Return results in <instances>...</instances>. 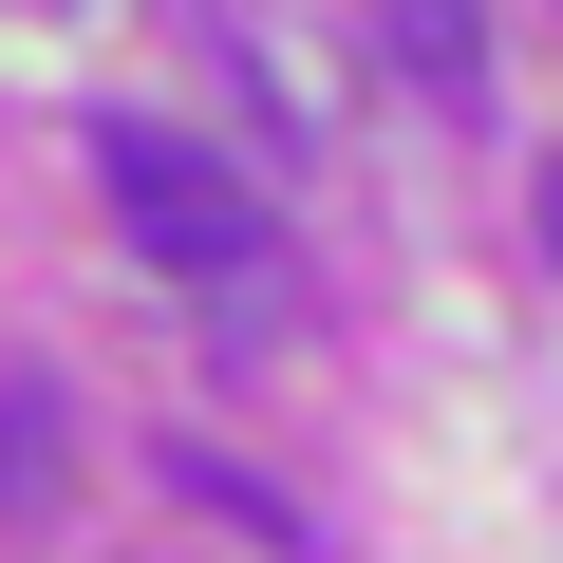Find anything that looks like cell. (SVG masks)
Masks as SVG:
<instances>
[{
  "mask_svg": "<svg viewBox=\"0 0 563 563\" xmlns=\"http://www.w3.org/2000/svg\"><path fill=\"white\" fill-rule=\"evenodd\" d=\"M95 169H113L132 263H169L188 301H225L244 339L282 320V282H301V263H282V207H263V188H225V169H207V151H169V132H95Z\"/></svg>",
  "mask_w": 563,
  "mask_h": 563,
  "instance_id": "obj_1",
  "label": "cell"
},
{
  "mask_svg": "<svg viewBox=\"0 0 563 563\" xmlns=\"http://www.w3.org/2000/svg\"><path fill=\"white\" fill-rule=\"evenodd\" d=\"M357 20H376V57H395L413 95H470V113H488V0H357Z\"/></svg>",
  "mask_w": 563,
  "mask_h": 563,
  "instance_id": "obj_2",
  "label": "cell"
},
{
  "mask_svg": "<svg viewBox=\"0 0 563 563\" xmlns=\"http://www.w3.org/2000/svg\"><path fill=\"white\" fill-rule=\"evenodd\" d=\"M38 470H57V395L0 376V507H38Z\"/></svg>",
  "mask_w": 563,
  "mask_h": 563,
  "instance_id": "obj_3",
  "label": "cell"
}]
</instances>
